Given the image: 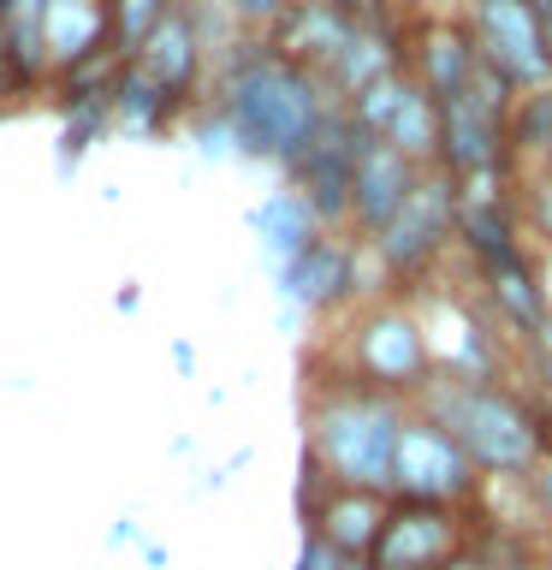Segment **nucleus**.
Returning <instances> with one entry per match:
<instances>
[{
    "mask_svg": "<svg viewBox=\"0 0 552 570\" xmlns=\"http://www.w3.org/2000/svg\"><path fill=\"white\" fill-rule=\"evenodd\" d=\"M410 410L440 422L487 481H529L552 452V416L511 381L427 374V386L410 399Z\"/></svg>",
    "mask_w": 552,
    "mask_h": 570,
    "instance_id": "f257e3e1",
    "label": "nucleus"
},
{
    "mask_svg": "<svg viewBox=\"0 0 552 570\" xmlns=\"http://www.w3.org/2000/svg\"><path fill=\"white\" fill-rule=\"evenodd\" d=\"M410 416L404 399L363 386L351 368H327L309 381L303 399V452L321 463V475L338 488H363L392 499V452Z\"/></svg>",
    "mask_w": 552,
    "mask_h": 570,
    "instance_id": "f03ea898",
    "label": "nucleus"
},
{
    "mask_svg": "<svg viewBox=\"0 0 552 570\" xmlns=\"http://www.w3.org/2000/svg\"><path fill=\"white\" fill-rule=\"evenodd\" d=\"M220 119L231 131V149L292 167V160L321 137V125H327V101H321V89L303 66L267 53V60H249L238 78L226 83V114Z\"/></svg>",
    "mask_w": 552,
    "mask_h": 570,
    "instance_id": "7ed1b4c3",
    "label": "nucleus"
},
{
    "mask_svg": "<svg viewBox=\"0 0 552 570\" xmlns=\"http://www.w3.org/2000/svg\"><path fill=\"white\" fill-rule=\"evenodd\" d=\"M363 386L374 392H392V399H416L434 374V356H427V333H422V315L404 309V303H368L356 315V327L345 338V363Z\"/></svg>",
    "mask_w": 552,
    "mask_h": 570,
    "instance_id": "20e7f679",
    "label": "nucleus"
},
{
    "mask_svg": "<svg viewBox=\"0 0 552 570\" xmlns=\"http://www.w3.org/2000/svg\"><path fill=\"white\" fill-rule=\"evenodd\" d=\"M487 493V475L463 458V445L410 410L398 428V452H392V499H422V505H452L470 511Z\"/></svg>",
    "mask_w": 552,
    "mask_h": 570,
    "instance_id": "39448f33",
    "label": "nucleus"
},
{
    "mask_svg": "<svg viewBox=\"0 0 552 570\" xmlns=\"http://www.w3.org/2000/svg\"><path fill=\"white\" fill-rule=\"evenodd\" d=\"M475 534V505H422V499H392L381 541L368 552V570H445L452 559L470 552Z\"/></svg>",
    "mask_w": 552,
    "mask_h": 570,
    "instance_id": "423d86ee",
    "label": "nucleus"
},
{
    "mask_svg": "<svg viewBox=\"0 0 552 570\" xmlns=\"http://www.w3.org/2000/svg\"><path fill=\"white\" fill-rule=\"evenodd\" d=\"M452 220H457V190L452 178H416V190L404 196V208L374 232V262H381L386 279H422L427 267L440 262L445 238H452Z\"/></svg>",
    "mask_w": 552,
    "mask_h": 570,
    "instance_id": "0eeeda50",
    "label": "nucleus"
},
{
    "mask_svg": "<svg viewBox=\"0 0 552 570\" xmlns=\"http://www.w3.org/2000/svg\"><path fill=\"white\" fill-rule=\"evenodd\" d=\"M475 36L481 60H487L505 83L541 89L552 83V48H546V18L529 0H481L475 7Z\"/></svg>",
    "mask_w": 552,
    "mask_h": 570,
    "instance_id": "6e6552de",
    "label": "nucleus"
},
{
    "mask_svg": "<svg viewBox=\"0 0 552 570\" xmlns=\"http://www.w3.org/2000/svg\"><path fill=\"white\" fill-rule=\"evenodd\" d=\"M440 107V155L457 178H487L499 160V96L487 89H457V96L434 101Z\"/></svg>",
    "mask_w": 552,
    "mask_h": 570,
    "instance_id": "1a4fd4ad",
    "label": "nucleus"
},
{
    "mask_svg": "<svg viewBox=\"0 0 552 570\" xmlns=\"http://www.w3.org/2000/svg\"><path fill=\"white\" fill-rule=\"evenodd\" d=\"M274 285H279V297L303 315L345 309V297L356 292V244L351 238H315L292 267H279Z\"/></svg>",
    "mask_w": 552,
    "mask_h": 570,
    "instance_id": "9d476101",
    "label": "nucleus"
},
{
    "mask_svg": "<svg viewBox=\"0 0 552 570\" xmlns=\"http://www.w3.org/2000/svg\"><path fill=\"white\" fill-rule=\"evenodd\" d=\"M422 167L416 160H404L392 142H363V155H356V173H351V226L363 232V238H374L392 214L404 208V196L416 190Z\"/></svg>",
    "mask_w": 552,
    "mask_h": 570,
    "instance_id": "9b49d317",
    "label": "nucleus"
},
{
    "mask_svg": "<svg viewBox=\"0 0 552 570\" xmlns=\"http://www.w3.org/2000/svg\"><path fill=\"white\" fill-rule=\"evenodd\" d=\"M386 493H363V488H333L303 511V534L327 541L333 552H351V559H368L374 541H381V523H386Z\"/></svg>",
    "mask_w": 552,
    "mask_h": 570,
    "instance_id": "f8f14e48",
    "label": "nucleus"
},
{
    "mask_svg": "<svg viewBox=\"0 0 552 570\" xmlns=\"http://www.w3.org/2000/svg\"><path fill=\"white\" fill-rule=\"evenodd\" d=\"M452 238L463 244V256L475 262V274H505V267H523L529 249H523V232L505 214V203L493 196H457V220H452Z\"/></svg>",
    "mask_w": 552,
    "mask_h": 570,
    "instance_id": "ddd939ff",
    "label": "nucleus"
},
{
    "mask_svg": "<svg viewBox=\"0 0 552 570\" xmlns=\"http://www.w3.org/2000/svg\"><path fill=\"white\" fill-rule=\"evenodd\" d=\"M249 232H256V244H262L267 274L292 267V262H297L315 238H327V226L315 220V208L303 203V196H297L292 185H285V190H267L262 203L249 208Z\"/></svg>",
    "mask_w": 552,
    "mask_h": 570,
    "instance_id": "4468645a",
    "label": "nucleus"
},
{
    "mask_svg": "<svg viewBox=\"0 0 552 570\" xmlns=\"http://www.w3.org/2000/svg\"><path fill=\"white\" fill-rule=\"evenodd\" d=\"M36 36H42V53H53L60 66L96 60L107 12L101 0H36Z\"/></svg>",
    "mask_w": 552,
    "mask_h": 570,
    "instance_id": "2eb2a0df",
    "label": "nucleus"
},
{
    "mask_svg": "<svg viewBox=\"0 0 552 570\" xmlns=\"http://www.w3.org/2000/svg\"><path fill=\"white\" fill-rule=\"evenodd\" d=\"M137 71L167 101H185V89L196 78V30L185 24V18H160V24L137 42Z\"/></svg>",
    "mask_w": 552,
    "mask_h": 570,
    "instance_id": "dca6fc26",
    "label": "nucleus"
},
{
    "mask_svg": "<svg viewBox=\"0 0 552 570\" xmlns=\"http://www.w3.org/2000/svg\"><path fill=\"white\" fill-rule=\"evenodd\" d=\"M481 292H487V309L499 315V327H505L516 345H529L534 333L552 321V297H546V285L534 279V267H505V274H487L481 279Z\"/></svg>",
    "mask_w": 552,
    "mask_h": 570,
    "instance_id": "f3484780",
    "label": "nucleus"
},
{
    "mask_svg": "<svg viewBox=\"0 0 552 570\" xmlns=\"http://www.w3.org/2000/svg\"><path fill=\"white\" fill-rule=\"evenodd\" d=\"M167 107H172V101L160 96V89H155L149 78H142L137 66H131V71H125V78L114 83V114H119V125H125V131H155Z\"/></svg>",
    "mask_w": 552,
    "mask_h": 570,
    "instance_id": "a211bd4d",
    "label": "nucleus"
},
{
    "mask_svg": "<svg viewBox=\"0 0 552 570\" xmlns=\"http://www.w3.org/2000/svg\"><path fill=\"white\" fill-rule=\"evenodd\" d=\"M523 363H529V374H534L529 399H534V404H541L546 416H552V321H546V327H541V333H534L529 345H523Z\"/></svg>",
    "mask_w": 552,
    "mask_h": 570,
    "instance_id": "6ab92c4d",
    "label": "nucleus"
},
{
    "mask_svg": "<svg viewBox=\"0 0 552 570\" xmlns=\"http://www.w3.org/2000/svg\"><path fill=\"white\" fill-rule=\"evenodd\" d=\"M297 570H368V559H351V552H333L327 541H315V534H303Z\"/></svg>",
    "mask_w": 552,
    "mask_h": 570,
    "instance_id": "aec40b11",
    "label": "nucleus"
},
{
    "mask_svg": "<svg viewBox=\"0 0 552 570\" xmlns=\"http://www.w3.org/2000/svg\"><path fill=\"white\" fill-rule=\"evenodd\" d=\"M529 499H534V529L546 534V552H552V452L541 458V470L529 475Z\"/></svg>",
    "mask_w": 552,
    "mask_h": 570,
    "instance_id": "412c9836",
    "label": "nucleus"
},
{
    "mask_svg": "<svg viewBox=\"0 0 552 570\" xmlns=\"http://www.w3.org/2000/svg\"><path fill=\"white\" fill-rule=\"evenodd\" d=\"M137 552H142V564H149V570H167L172 564V547L155 541V534H137Z\"/></svg>",
    "mask_w": 552,
    "mask_h": 570,
    "instance_id": "4be33fe9",
    "label": "nucleus"
},
{
    "mask_svg": "<svg viewBox=\"0 0 552 570\" xmlns=\"http://www.w3.org/2000/svg\"><path fill=\"white\" fill-rule=\"evenodd\" d=\"M231 12L238 18H279L285 0H231Z\"/></svg>",
    "mask_w": 552,
    "mask_h": 570,
    "instance_id": "5701e85b",
    "label": "nucleus"
},
{
    "mask_svg": "<svg viewBox=\"0 0 552 570\" xmlns=\"http://www.w3.org/2000/svg\"><path fill=\"white\" fill-rule=\"evenodd\" d=\"M167 356H172V368L185 374V381L196 374V345H190V338H172V345H167Z\"/></svg>",
    "mask_w": 552,
    "mask_h": 570,
    "instance_id": "b1692460",
    "label": "nucleus"
},
{
    "mask_svg": "<svg viewBox=\"0 0 552 570\" xmlns=\"http://www.w3.org/2000/svg\"><path fill=\"white\" fill-rule=\"evenodd\" d=\"M534 232L552 244V185H541V196H534Z\"/></svg>",
    "mask_w": 552,
    "mask_h": 570,
    "instance_id": "393cba45",
    "label": "nucleus"
},
{
    "mask_svg": "<svg viewBox=\"0 0 552 570\" xmlns=\"http://www.w3.org/2000/svg\"><path fill=\"white\" fill-rule=\"evenodd\" d=\"M137 517H114V529H107V547H137Z\"/></svg>",
    "mask_w": 552,
    "mask_h": 570,
    "instance_id": "a878e982",
    "label": "nucleus"
},
{
    "mask_svg": "<svg viewBox=\"0 0 552 570\" xmlns=\"http://www.w3.org/2000/svg\"><path fill=\"white\" fill-rule=\"evenodd\" d=\"M137 303H142V297H137V285H119L114 309H119V315H137Z\"/></svg>",
    "mask_w": 552,
    "mask_h": 570,
    "instance_id": "bb28decb",
    "label": "nucleus"
},
{
    "mask_svg": "<svg viewBox=\"0 0 552 570\" xmlns=\"http://www.w3.org/2000/svg\"><path fill=\"white\" fill-rule=\"evenodd\" d=\"M445 570H493V564H481L475 552H463V559H452V564H445Z\"/></svg>",
    "mask_w": 552,
    "mask_h": 570,
    "instance_id": "cd10ccee",
    "label": "nucleus"
},
{
    "mask_svg": "<svg viewBox=\"0 0 552 570\" xmlns=\"http://www.w3.org/2000/svg\"><path fill=\"white\" fill-rule=\"evenodd\" d=\"M546 155H552V96H546Z\"/></svg>",
    "mask_w": 552,
    "mask_h": 570,
    "instance_id": "c85d7f7f",
    "label": "nucleus"
}]
</instances>
